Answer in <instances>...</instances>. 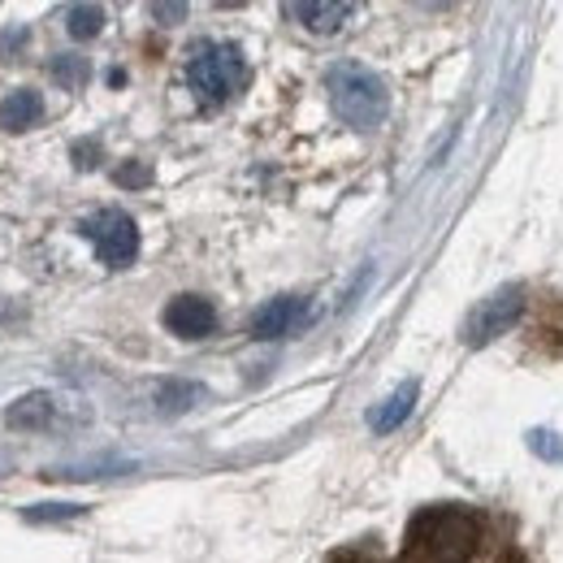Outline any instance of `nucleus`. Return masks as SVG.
Masks as SVG:
<instances>
[{
    "label": "nucleus",
    "mask_w": 563,
    "mask_h": 563,
    "mask_svg": "<svg viewBox=\"0 0 563 563\" xmlns=\"http://www.w3.org/2000/svg\"><path fill=\"white\" fill-rule=\"evenodd\" d=\"M477 542H482V516L473 507L433 503L412 516L395 563H473Z\"/></svg>",
    "instance_id": "f257e3e1"
},
{
    "label": "nucleus",
    "mask_w": 563,
    "mask_h": 563,
    "mask_svg": "<svg viewBox=\"0 0 563 563\" xmlns=\"http://www.w3.org/2000/svg\"><path fill=\"white\" fill-rule=\"evenodd\" d=\"M325 87H330V104L334 113L352 126V131H373L386 122L390 113V91L368 66H355V62H339L325 74Z\"/></svg>",
    "instance_id": "f03ea898"
},
{
    "label": "nucleus",
    "mask_w": 563,
    "mask_h": 563,
    "mask_svg": "<svg viewBox=\"0 0 563 563\" xmlns=\"http://www.w3.org/2000/svg\"><path fill=\"white\" fill-rule=\"evenodd\" d=\"M187 82H191V91H196V100L205 109H221L225 100H234L247 87L243 48L239 44H225V40L196 44L191 48V62H187Z\"/></svg>",
    "instance_id": "7ed1b4c3"
},
{
    "label": "nucleus",
    "mask_w": 563,
    "mask_h": 563,
    "mask_svg": "<svg viewBox=\"0 0 563 563\" xmlns=\"http://www.w3.org/2000/svg\"><path fill=\"white\" fill-rule=\"evenodd\" d=\"M78 230H82V239H91L96 256H100L109 269H122V265H131V261L140 256V225H135L131 212L100 209V212H91Z\"/></svg>",
    "instance_id": "20e7f679"
},
{
    "label": "nucleus",
    "mask_w": 563,
    "mask_h": 563,
    "mask_svg": "<svg viewBox=\"0 0 563 563\" xmlns=\"http://www.w3.org/2000/svg\"><path fill=\"white\" fill-rule=\"evenodd\" d=\"M520 312H525V286L520 282H511V286H498L494 295H486L473 312H468V321H464V347H486L494 343L498 334H507L516 321H520Z\"/></svg>",
    "instance_id": "39448f33"
},
{
    "label": "nucleus",
    "mask_w": 563,
    "mask_h": 563,
    "mask_svg": "<svg viewBox=\"0 0 563 563\" xmlns=\"http://www.w3.org/2000/svg\"><path fill=\"white\" fill-rule=\"evenodd\" d=\"M165 330L178 339H209L217 330V308L205 295H174L165 303Z\"/></svg>",
    "instance_id": "423d86ee"
},
{
    "label": "nucleus",
    "mask_w": 563,
    "mask_h": 563,
    "mask_svg": "<svg viewBox=\"0 0 563 563\" xmlns=\"http://www.w3.org/2000/svg\"><path fill=\"white\" fill-rule=\"evenodd\" d=\"M308 321V299L303 295H278L252 317V339H286Z\"/></svg>",
    "instance_id": "0eeeda50"
},
{
    "label": "nucleus",
    "mask_w": 563,
    "mask_h": 563,
    "mask_svg": "<svg viewBox=\"0 0 563 563\" xmlns=\"http://www.w3.org/2000/svg\"><path fill=\"white\" fill-rule=\"evenodd\" d=\"M282 13L312 35H334L355 13V4L352 0H295V4H282Z\"/></svg>",
    "instance_id": "6e6552de"
},
{
    "label": "nucleus",
    "mask_w": 563,
    "mask_h": 563,
    "mask_svg": "<svg viewBox=\"0 0 563 563\" xmlns=\"http://www.w3.org/2000/svg\"><path fill=\"white\" fill-rule=\"evenodd\" d=\"M40 118H44V96L31 87H18L0 100V126L4 131H31Z\"/></svg>",
    "instance_id": "1a4fd4ad"
},
{
    "label": "nucleus",
    "mask_w": 563,
    "mask_h": 563,
    "mask_svg": "<svg viewBox=\"0 0 563 563\" xmlns=\"http://www.w3.org/2000/svg\"><path fill=\"white\" fill-rule=\"evenodd\" d=\"M417 395H421V386L417 382H404L395 395H386L377 408H373V417H368V424H373V433H390V429H399V424L412 417V408H417Z\"/></svg>",
    "instance_id": "9d476101"
},
{
    "label": "nucleus",
    "mask_w": 563,
    "mask_h": 563,
    "mask_svg": "<svg viewBox=\"0 0 563 563\" xmlns=\"http://www.w3.org/2000/svg\"><path fill=\"white\" fill-rule=\"evenodd\" d=\"M53 412H57L53 395L31 390V395H22L18 404H9V408H4V424H9V429H48Z\"/></svg>",
    "instance_id": "9b49d317"
},
{
    "label": "nucleus",
    "mask_w": 563,
    "mask_h": 563,
    "mask_svg": "<svg viewBox=\"0 0 563 563\" xmlns=\"http://www.w3.org/2000/svg\"><path fill=\"white\" fill-rule=\"evenodd\" d=\"M200 399H205V386H196V382L169 377V382L156 386V412H161V417H183V412H191Z\"/></svg>",
    "instance_id": "f8f14e48"
},
{
    "label": "nucleus",
    "mask_w": 563,
    "mask_h": 563,
    "mask_svg": "<svg viewBox=\"0 0 563 563\" xmlns=\"http://www.w3.org/2000/svg\"><path fill=\"white\" fill-rule=\"evenodd\" d=\"M66 18H70L66 31H70L74 40H91V35H100V26H104V9H100V4H74Z\"/></svg>",
    "instance_id": "ddd939ff"
},
{
    "label": "nucleus",
    "mask_w": 563,
    "mask_h": 563,
    "mask_svg": "<svg viewBox=\"0 0 563 563\" xmlns=\"http://www.w3.org/2000/svg\"><path fill=\"white\" fill-rule=\"evenodd\" d=\"M87 507L82 503H35V507H26L22 516L31 520V525H53V520H74V516H82Z\"/></svg>",
    "instance_id": "4468645a"
},
{
    "label": "nucleus",
    "mask_w": 563,
    "mask_h": 563,
    "mask_svg": "<svg viewBox=\"0 0 563 563\" xmlns=\"http://www.w3.org/2000/svg\"><path fill=\"white\" fill-rule=\"evenodd\" d=\"M48 70H53V78H57L62 87H70V91H78V87L87 82V74H91V66H87L82 57H70V53H66V57H57V62H53Z\"/></svg>",
    "instance_id": "2eb2a0df"
},
{
    "label": "nucleus",
    "mask_w": 563,
    "mask_h": 563,
    "mask_svg": "<svg viewBox=\"0 0 563 563\" xmlns=\"http://www.w3.org/2000/svg\"><path fill=\"white\" fill-rule=\"evenodd\" d=\"M529 446H533V455H542V460H551V464H563V442L551 429H533V433H529Z\"/></svg>",
    "instance_id": "dca6fc26"
},
{
    "label": "nucleus",
    "mask_w": 563,
    "mask_h": 563,
    "mask_svg": "<svg viewBox=\"0 0 563 563\" xmlns=\"http://www.w3.org/2000/svg\"><path fill=\"white\" fill-rule=\"evenodd\" d=\"M325 563H382V555L373 551V547H364V542H355V547H343V551H334Z\"/></svg>",
    "instance_id": "f3484780"
},
{
    "label": "nucleus",
    "mask_w": 563,
    "mask_h": 563,
    "mask_svg": "<svg viewBox=\"0 0 563 563\" xmlns=\"http://www.w3.org/2000/svg\"><path fill=\"white\" fill-rule=\"evenodd\" d=\"M118 183L122 187H143V183H152V169L147 165H122L118 169Z\"/></svg>",
    "instance_id": "a211bd4d"
},
{
    "label": "nucleus",
    "mask_w": 563,
    "mask_h": 563,
    "mask_svg": "<svg viewBox=\"0 0 563 563\" xmlns=\"http://www.w3.org/2000/svg\"><path fill=\"white\" fill-rule=\"evenodd\" d=\"M152 18H187V4H152Z\"/></svg>",
    "instance_id": "6ab92c4d"
},
{
    "label": "nucleus",
    "mask_w": 563,
    "mask_h": 563,
    "mask_svg": "<svg viewBox=\"0 0 563 563\" xmlns=\"http://www.w3.org/2000/svg\"><path fill=\"white\" fill-rule=\"evenodd\" d=\"M490 563H529V560H525V555H520L516 547H503V551H498V555H494Z\"/></svg>",
    "instance_id": "aec40b11"
}]
</instances>
